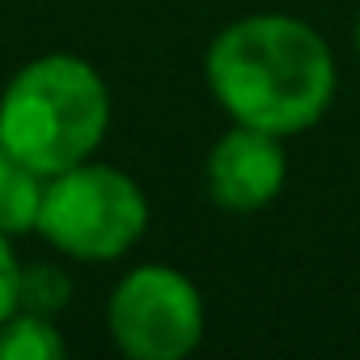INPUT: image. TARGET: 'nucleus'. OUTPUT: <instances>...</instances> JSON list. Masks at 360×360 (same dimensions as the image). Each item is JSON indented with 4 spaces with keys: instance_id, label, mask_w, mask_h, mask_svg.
I'll return each instance as SVG.
<instances>
[{
    "instance_id": "f257e3e1",
    "label": "nucleus",
    "mask_w": 360,
    "mask_h": 360,
    "mask_svg": "<svg viewBox=\"0 0 360 360\" xmlns=\"http://www.w3.org/2000/svg\"><path fill=\"white\" fill-rule=\"evenodd\" d=\"M217 106L246 127L301 136L335 102V56L326 39L292 13H250L229 22L204 56Z\"/></svg>"
},
{
    "instance_id": "f03ea898",
    "label": "nucleus",
    "mask_w": 360,
    "mask_h": 360,
    "mask_svg": "<svg viewBox=\"0 0 360 360\" xmlns=\"http://www.w3.org/2000/svg\"><path fill=\"white\" fill-rule=\"evenodd\" d=\"M106 127L110 89L102 72L72 51H47L22 64L0 94V140L43 178L89 161Z\"/></svg>"
},
{
    "instance_id": "7ed1b4c3",
    "label": "nucleus",
    "mask_w": 360,
    "mask_h": 360,
    "mask_svg": "<svg viewBox=\"0 0 360 360\" xmlns=\"http://www.w3.org/2000/svg\"><path fill=\"white\" fill-rule=\"evenodd\" d=\"M144 229L148 195L131 174L89 157L47 178L34 233L51 250L77 263H115L144 238Z\"/></svg>"
},
{
    "instance_id": "20e7f679",
    "label": "nucleus",
    "mask_w": 360,
    "mask_h": 360,
    "mask_svg": "<svg viewBox=\"0 0 360 360\" xmlns=\"http://www.w3.org/2000/svg\"><path fill=\"white\" fill-rule=\"evenodd\" d=\"M204 326L195 280L169 263L131 267L106 301V330L131 360H183L204 343Z\"/></svg>"
},
{
    "instance_id": "39448f33",
    "label": "nucleus",
    "mask_w": 360,
    "mask_h": 360,
    "mask_svg": "<svg viewBox=\"0 0 360 360\" xmlns=\"http://www.w3.org/2000/svg\"><path fill=\"white\" fill-rule=\"evenodd\" d=\"M204 183L217 208L225 212H259L280 200L288 183L284 136L233 123L204 161Z\"/></svg>"
},
{
    "instance_id": "423d86ee",
    "label": "nucleus",
    "mask_w": 360,
    "mask_h": 360,
    "mask_svg": "<svg viewBox=\"0 0 360 360\" xmlns=\"http://www.w3.org/2000/svg\"><path fill=\"white\" fill-rule=\"evenodd\" d=\"M43 187H47V178L0 140V233H9V238L34 233Z\"/></svg>"
},
{
    "instance_id": "0eeeda50",
    "label": "nucleus",
    "mask_w": 360,
    "mask_h": 360,
    "mask_svg": "<svg viewBox=\"0 0 360 360\" xmlns=\"http://www.w3.org/2000/svg\"><path fill=\"white\" fill-rule=\"evenodd\" d=\"M68 343L51 314L18 309L5 326H0V360H64Z\"/></svg>"
},
{
    "instance_id": "6e6552de",
    "label": "nucleus",
    "mask_w": 360,
    "mask_h": 360,
    "mask_svg": "<svg viewBox=\"0 0 360 360\" xmlns=\"http://www.w3.org/2000/svg\"><path fill=\"white\" fill-rule=\"evenodd\" d=\"M68 276L56 271V267H22V309H34V314H56L68 305Z\"/></svg>"
},
{
    "instance_id": "1a4fd4ad",
    "label": "nucleus",
    "mask_w": 360,
    "mask_h": 360,
    "mask_svg": "<svg viewBox=\"0 0 360 360\" xmlns=\"http://www.w3.org/2000/svg\"><path fill=\"white\" fill-rule=\"evenodd\" d=\"M22 309V263L13 255V238L0 233V326Z\"/></svg>"
},
{
    "instance_id": "9d476101",
    "label": "nucleus",
    "mask_w": 360,
    "mask_h": 360,
    "mask_svg": "<svg viewBox=\"0 0 360 360\" xmlns=\"http://www.w3.org/2000/svg\"><path fill=\"white\" fill-rule=\"evenodd\" d=\"M356 51H360V13H356Z\"/></svg>"
}]
</instances>
